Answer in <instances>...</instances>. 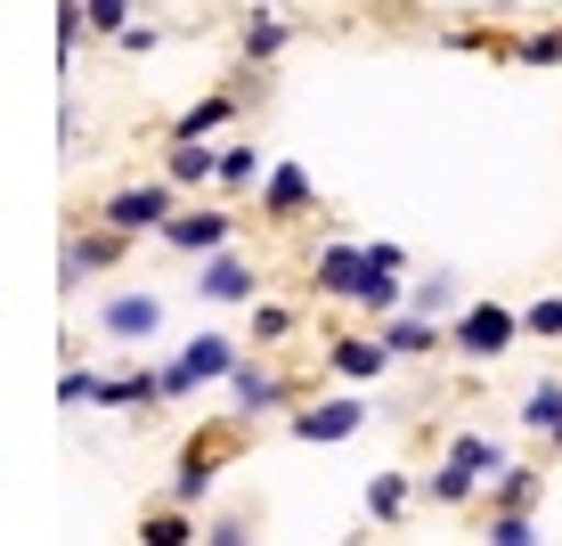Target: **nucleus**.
I'll use <instances>...</instances> for the list:
<instances>
[{
    "label": "nucleus",
    "instance_id": "obj_20",
    "mask_svg": "<svg viewBox=\"0 0 562 546\" xmlns=\"http://www.w3.org/2000/svg\"><path fill=\"white\" fill-rule=\"evenodd\" d=\"M408 505H416V481H408V473H392V465H383V473L367 481V522H392V531H400V522H408Z\"/></svg>",
    "mask_w": 562,
    "mask_h": 546
},
{
    "label": "nucleus",
    "instance_id": "obj_23",
    "mask_svg": "<svg viewBox=\"0 0 562 546\" xmlns=\"http://www.w3.org/2000/svg\"><path fill=\"white\" fill-rule=\"evenodd\" d=\"M245 310H254V326H245V343H261V350H278V343H294V326H302V310L294 302H245Z\"/></svg>",
    "mask_w": 562,
    "mask_h": 546
},
{
    "label": "nucleus",
    "instance_id": "obj_9",
    "mask_svg": "<svg viewBox=\"0 0 562 546\" xmlns=\"http://www.w3.org/2000/svg\"><path fill=\"white\" fill-rule=\"evenodd\" d=\"M367 408L359 392H335V400H318V408H294V441H310V448H335V441H351V433H367Z\"/></svg>",
    "mask_w": 562,
    "mask_h": 546
},
{
    "label": "nucleus",
    "instance_id": "obj_15",
    "mask_svg": "<svg viewBox=\"0 0 562 546\" xmlns=\"http://www.w3.org/2000/svg\"><path fill=\"white\" fill-rule=\"evenodd\" d=\"M155 237H164L171 253H212V245L237 237V212H180V204H171V221L155 229Z\"/></svg>",
    "mask_w": 562,
    "mask_h": 546
},
{
    "label": "nucleus",
    "instance_id": "obj_29",
    "mask_svg": "<svg viewBox=\"0 0 562 546\" xmlns=\"http://www.w3.org/2000/svg\"><path fill=\"white\" fill-rule=\"evenodd\" d=\"M139 538H147V546H180V538H196V514L164 498V505H155V514L139 522Z\"/></svg>",
    "mask_w": 562,
    "mask_h": 546
},
{
    "label": "nucleus",
    "instance_id": "obj_16",
    "mask_svg": "<svg viewBox=\"0 0 562 546\" xmlns=\"http://www.w3.org/2000/svg\"><path fill=\"white\" fill-rule=\"evenodd\" d=\"M538 498H547V473H538L530 457H521V465L506 457L490 481H481V505H473V514H490V505H538Z\"/></svg>",
    "mask_w": 562,
    "mask_h": 546
},
{
    "label": "nucleus",
    "instance_id": "obj_32",
    "mask_svg": "<svg viewBox=\"0 0 562 546\" xmlns=\"http://www.w3.org/2000/svg\"><path fill=\"white\" fill-rule=\"evenodd\" d=\"M82 9H90V33H99V42H114V33L139 16V0H82Z\"/></svg>",
    "mask_w": 562,
    "mask_h": 546
},
{
    "label": "nucleus",
    "instance_id": "obj_26",
    "mask_svg": "<svg viewBox=\"0 0 562 546\" xmlns=\"http://www.w3.org/2000/svg\"><path fill=\"white\" fill-rule=\"evenodd\" d=\"M554 424H562V376H538L530 392H521V433H538V441H547Z\"/></svg>",
    "mask_w": 562,
    "mask_h": 546
},
{
    "label": "nucleus",
    "instance_id": "obj_4",
    "mask_svg": "<svg viewBox=\"0 0 562 546\" xmlns=\"http://www.w3.org/2000/svg\"><path fill=\"white\" fill-rule=\"evenodd\" d=\"M245 359V343L237 335H196V343H180V359L164 367V400H188V392H204V383H228V367Z\"/></svg>",
    "mask_w": 562,
    "mask_h": 546
},
{
    "label": "nucleus",
    "instance_id": "obj_22",
    "mask_svg": "<svg viewBox=\"0 0 562 546\" xmlns=\"http://www.w3.org/2000/svg\"><path fill=\"white\" fill-rule=\"evenodd\" d=\"M457 302H464L457 269H424V278H408V310H424V319H449Z\"/></svg>",
    "mask_w": 562,
    "mask_h": 546
},
{
    "label": "nucleus",
    "instance_id": "obj_25",
    "mask_svg": "<svg viewBox=\"0 0 562 546\" xmlns=\"http://www.w3.org/2000/svg\"><path fill=\"white\" fill-rule=\"evenodd\" d=\"M212 188H221V197H245V188H261V147L228 140V147H221V171H212Z\"/></svg>",
    "mask_w": 562,
    "mask_h": 546
},
{
    "label": "nucleus",
    "instance_id": "obj_27",
    "mask_svg": "<svg viewBox=\"0 0 562 546\" xmlns=\"http://www.w3.org/2000/svg\"><path fill=\"white\" fill-rule=\"evenodd\" d=\"M440 457H449V465H464V473H481V481H490L497 465H506V448H497L490 433H449V448H440Z\"/></svg>",
    "mask_w": 562,
    "mask_h": 546
},
{
    "label": "nucleus",
    "instance_id": "obj_6",
    "mask_svg": "<svg viewBox=\"0 0 562 546\" xmlns=\"http://www.w3.org/2000/svg\"><path fill=\"white\" fill-rule=\"evenodd\" d=\"M400 302H408V245L375 237V245H367V269H359L351 310H359V319H383V310H400Z\"/></svg>",
    "mask_w": 562,
    "mask_h": 546
},
{
    "label": "nucleus",
    "instance_id": "obj_10",
    "mask_svg": "<svg viewBox=\"0 0 562 546\" xmlns=\"http://www.w3.org/2000/svg\"><path fill=\"white\" fill-rule=\"evenodd\" d=\"M318 212V180H310L302 164H269L261 171V221H278V229H294Z\"/></svg>",
    "mask_w": 562,
    "mask_h": 546
},
{
    "label": "nucleus",
    "instance_id": "obj_1",
    "mask_svg": "<svg viewBox=\"0 0 562 546\" xmlns=\"http://www.w3.org/2000/svg\"><path fill=\"white\" fill-rule=\"evenodd\" d=\"M514 343H521V310H514V302H490V294H481V302H457V310H449V350H457L464 367L506 359Z\"/></svg>",
    "mask_w": 562,
    "mask_h": 546
},
{
    "label": "nucleus",
    "instance_id": "obj_31",
    "mask_svg": "<svg viewBox=\"0 0 562 546\" xmlns=\"http://www.w3.org/2000/svg\"><path fill=\"white\" fill-rule=\"evenodd\" d=\"M82 42H90V9L82 0H57V57H74Z\"/></svg>",
    "mask_w": 562,
    "mask_h": 546
},
{
    "label": "nucleus",
    "instance_id": "obj_11",
    "mask_svg": "<svg viewBox=\"0 0 562 546\" xmlns=\"http://www.w3.org/2000/svg\"><path fill=\"white\" fill-rule=\"evenodd\" d=\"M318 350H326V376H342V383H383L400 367L383 335H326Z\"/></svg>",
    "mask_w": 562,
    "mask_h": 546
},
{
    "label": "nucleus",
    "instance_id": "obj_35",
    "mask_svg": "<svg viewBox=\"0 0 562 546\" xmlns=\"http://www.w3.org/2000/svg\"><path fill=\"white\" fill-rule=\"evenodd\" d=\"M547 448H554V457H562V424H554V433H547Z\"/></svg>",
    "mask_w": 562,
    "mask_h": 546
},
{
    "label": "nucleus",
    "instance_id": "obj_7",
    "mask_svg": "<svg viewBox=\"0 0 562 546\" xmlns=\"http://www.w3.org/2000/svg\"><path fill=\"white\" fill-rule=\"evenodd\" d=\"M123 253H131V237L123 229H106V221H90V229H74L66 237V253H57V286H90V278H106V269H123Z\"/></svg>",
    "mask_w": 562,
    "mask_h": 546
},
{
    "label": "nucleus",
    "instance_id": "obj_28",
    "mask_svg": "<svg viewBox=\"0 0 562 546\" xmlns=\"http://www.w3.org/2000/svg\"><path fill=\"white\" fill-rule=\"evenodd\" d=\"M506 57H514V66H562V25H530V33H514Z\"/></svg>",
    "mask_w": 562,
    "mask_h": 546
},
{
    "label": "nucleus",
    "instance_id": "obj_12",
    "mask_svg": "<svg viewBox=\"0 0 562 546\" xmlns=\"http://www.w3.org/2000/svg\"><path fill=\"white\" fill-rule=\"evenodd\" d=\"M383 343H392V359L408 367V359H440V350H449V319H424V310H383V326H375Z\"/></svg>",
    "mask_w": 562,
    "mask_h": 546
},
{
    "label": "nucleus",
    "instance_id": "obj_34",
    "mask_svg": "<svg viewBox=\"0 0 562 546\" xmlns=\"http://www.w3.org/2000/svg\"><path fill=\"white\" fill-rule=\"evenodd\" d=\"M114 49H123V57H147V49H164V25H123V33H114Z\"/></svg>",
    "mask_w": 562,
    "mask_h": 546
},
{
    "label": "nucleus",
    "instance_id": "obj_8",
    "mask_svg": "<svg viewBox=\"0 0 562 546\" xmlns=\"http://www.w3.org/2000/svg\"><path fill=\"white\" fill-rule=\"evenodd\" d=\"M228 392H237L245 424H261V416H278V408H294L302 383L285 376V367H269V359H237V367H228Z\"/></svg>",
    "mask_w": 562,
    "mask_h": 546
},
{
    "label": "nucleus",
    "instance_id": "obj_30",
    "mask_svg": "<svg viewBox=\"0 0 562 546\" xmlns=\"http://www.w3.org/2000/svg\"><path fill=\"white\" fill-rule=\"evenodd\" d=\"M521 343H562V294H538L521 310Z\"/></svg>",
    "mask_w": 562,
    "mask_h": 546
},
{
    "label": "nucleus",
    "instance_id": "obj_19",
    "mask_svg": "<svg viewBox=\"0 0 562 546\" xmlns=\"http://www.w3.org/2000/svg\"><path fill=\"white\" fill-rule=\"evenodd\" d=\"M424 498H432V505H449V514H473V505H481V473H464V465L440 457L432 473H424Z\"/></svg>",
    "mask_w": 562,
    "mask_h": 546
},
{
    "label": "nucleus",
    "instance_id": "obj_2",
    "mask_svg": "<svg viewBox=\"0 0 562 546\" xmlns=\"http://www.w3.org/2000/svg\"><path fill=\"white\" fill-rule=\"evenodd\" d=\"M245 457V416L237 424H204L196 441L180 448V465H171V505H204L212 481H221V465Z\"/></svg>",
    "mask_w": 562,
    "mask_h": 546
},
{
    "label": "nucleus",
    "instance_id": "obj_24",
    "mask_svg": "<svg viewBox=\"0 0 562 546\" xmlns=\"http://www.w3.org/2000/svg\"><path fill=\"white\" fill-rule=\"evenodd\" d=\"M481 538L490 546H538V505H490V514H481Z\"/></svg>",
    "mask_w": 562,
    "mask_h": 546
},
{
    "label": "nucleus",
    "instance_id": "obj_3",
    "mask_svg": "<svg viewBox=\"0 0 562 546\" xmlns=\"http://www.w3.org/2000/svg\"><path fill=\"white\" fill-rule=\"evenodd\" d=\"M90 326H99V343H155V335H164V294H147V286H114V294H99Z\"/></svg>",
    "mask_w": 562,
    "mask_h": 546
},
{
    "label": "nucleus",
    "instance_id": "obj_13",
    "mask_svg": "<svg viewBox=\"0 0 562 546\" xmlns=\"http://www.w3.org/2000/svg\"><path fill=\"white\" fill-rule=\"evenodd\" d=\"M196 294L204 302H254L261 294V269L245 261V253L212 245V253H196Z\"/></svg>",
    "mask_w": 562,
    "mask_h": 546
},
{
    "label": "nucleus",
    "instance_id": "obj_33",
    "mask_svg": "<svg viewBox=\"0 0 562 546\" xmlns=\"http://www.w3.org/2000/svg\"><path fill=\"white\" fill-rule=\"evenodd\" d=\"M99 400V376H90V367H66V376H57V408H90Z\"/></svg>",
    "mask_w": 562,
    "mask_h": 546
},
{
    "label": "nucleus",
    "instance_id": "obj_18",
    "mask_svg": "<svg viewBox=\"0 0 562 546\" xmlns=\"http://www.w3.org/2000/svg\"><path fill=\"white\" fill-rule=\"evenodd\" d=\"M212 171H221V147H204V140H180V131H171L164 180H171V188H212Z\"/></svg>",
    "mask_w": 562,
    "mask_h": 546
},
{
    "label": "nucleus",
    "instance_id": "obj_21",
    "mask_svg": "<svg viewBox=\"0 0 562 546\" xmlns=\"http://www.w3.org/2000/svg\"><path fill=\"white\" fill-rule=\"evenodd\" d=\"M237 107H245V90H212V99H196L171 131H180V140H212L221 123H237Z\"/></svg>",
    "mask_w": 562,
    "mask_h": 546
},
{
    "label": "nucleus",
    "instance_id": "obj_5",
    "mask_svg": "<svg viewBox=\"0 0 562 546\" xmlns=\"http://www.w3.org/2000/svg\"><path fill=\"white\" fill-rule=\"evenodd\" d=\"M171 204H180V188H171V180H131V188H114V197L90 212V221L123 229V237H155V229L171 221Z\"/></svg>",
    "mask_w": 562,
    "mask_h": 546
},
{
    "label": "nucleus",
    "instance_id": "obj_17",
    "mask_svg": "<svg viewBox=\"0 0 562 546\" xmlns=\"http://www.w3.org/2000/svg\"><path fill=\"white\" fill-rule=\"evenodd\" d=\"M285 42H294V25H285V16H269V9H254V16L237 25V57H245V66H278Z\"/></svg>",
    "mask_w": 562,
    "mask_h": 546
},
{
    "label": "nucleus",
    "instance_id": "obj_14",
    "mask_svg": "<svg viewBox=\"0 0 562 546\" xmlns=\"http://www.w3.org/2000/svg\"><path fill=\"white\" fill-rule=\"evenodd\" d=\"M359 269H367V245H351V237L318 245V253H310V294H318V302H351Z\"/></svg>",
    "mask_w": 562,
    "mask_h": 546
}]
</instances>
